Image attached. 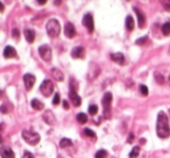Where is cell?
I'll return each mask as SVG.
<instances>
[{
    "mask_svg": "<svg viewBox=\"0 0 170 158\" xmlns=\"http://www.w3.org/2000/svg\"><path fill=\"white\" fill-rule=\"evenodd\" d=\"M83 24L86 27L89 33H92L95 30V21H93V16L91 14H86L83 18Z\"/></svg>",
    "mask_w": 170,
    "mask_h": 158,
    "instance_id": "52a82bcc",
    "label": "cell"
},
{
    "mask_svg": "<svg viewBox=\"0 0 170 158\" xmlns=\"http://www.w3.org/2000/svg\"><path fill=\"white\" fill-rule=\"evenodd\" d=\"M155 79H156V81H157L158 84H164V78H163V76L160 72L155 73Z\"/></svg>",
    "mask_w": 170,
    "mask_h": 158,
    "instance_id": "4316f807",
    "label": "cell"
},
{
    "mask_svg": "<svg viewBox=\"0 0 170 158\" xmlns=\"http://www.w3.org/2000/svg\"><path fill=\"white\" fill-rule=\"evenodd\" d=\"M139 152H140V148L139 146H134L133 150L131 151V154H129V158H137L139 156Z\"/></svg>",
    "mask_w": 170,
    "mask_h": 158,
    "instance_id": "cb8c5ba5",
    "label": "cell"
},
{
    "mask_svg": "<svg viewBox=\"0 0 170 158\" xmlns=\"http://www.w3.org/2000/svg\"><path fill=\"white\" fill-rule=\"evenodd\" d=\"M64 34H65V36L68 38H72V37H75L76 35V28L75 26L71 23V22H68L65 24V27H64Z\"/></svg>",
    "mask_w": 170,
    "mask_h": 158,
    "instance_id": "9c48e42d",
    "label": "cell"
},
{
    "mask_svg": "<svg viewBox=\"0 0 170 158\" xmlns=\"http://www.w3.org/2000/svg\"><path fill=\"white\" fill-rule=\"evenodd\" d=\"M59 145L62 146V148H68V146L72 145V141L69 140V138H63L61 143H59Z\"/></svg>",
    "mask_w": 170,
    "mask_h": 158,
    "instance_id": "603a6c76",
    "label": "cell"
},
{
    "mask_svg": "<svg viewBox=\"0 0 170 158\" xmlns=\"http://www.w3.org/2000/svg\"><path fill=\"white\" fill-rule=\"evenodd\" d=\"M51 73H53V76L55 77V80L57 81L64 80V74H63V72L59 69H55L54 68V69L51 70Z\"/></svg>",
    "mask_w": 170,
    "mask_h": 158,
    "instance_id": "e0dca14e",
    "label": "cell"
},
{
    "mask_svg": "<svg viewBox=\"0 0 170 158\" xmlns=\"http://www.w3.org/2000/svg\"><path fill=\"white\" fill-rule=\"evenodd\" d=\"M156 133L158 137L168 138L170 136V128L168 118L164 112H160L157 115V125H156Z\"/></svg>",
    "mask_w": 170,
    "mask_h": 158,
    "instance_id": "6da1fadb",
    "label": "cell"
},
{
    "mask_svg": "<svg viewBox=\"0 0 170 158\" xmlns=\"http://www.w3.org/2000/svg\"><path fill=\"white\" fill-rule=\"evenodd\" d=\"M140 92H141V94L142 95H148V87L147 86H145V85H141L140 86Z\"/></svg>",
    "mask_w": 170,
    "mask_h": 158,
    "instance_id": "f1b7e54d",
    "label": "cell"
},
{
    "mask_svg": "<svg viewBox=\"0 0 170 158\" xmlns=\"http://www.w3.org/2000/svg\"><path fill=\"white\" fill-rule=\"evenodd\" d=\"M38 3H39L40 5H44V4L47 3V1H46V0H40V1H38Z\"/></svg>",
    "mask_w": 170,
    "mask_h": 158,
    "instance_id": "f35d334b",
    "label": "cell"
},
{
    "mask_svg": "<svg viewBox=\"0 0 170 158\" xmlns=\"http://www.w3.org/2000/svg\"><path fill=\"white\" fill-rule=\"evenodd\" d=\"M83 133H84V135H85V136H87V137L93 138V140L95 138V131H92L91 129H89V128H85V129L83 130Z\"/></svg>",
    "mask_w": 170,
    "mask_h": 158,
    "instance_id": "7402d4cb",
    "label": "cell"
},
{
    "mask_svg": "<svg viewBox=\"0 0 170 158\" xmlns=\"http://www.w3.org/2000/svg\"><path fill=\"white\" fill-rule=\"evenodd\" d=\"M107 157V151L106 150H99L95 154V158H106Z\"/></svg>",
    "mask_w": 170,
    "mask_h": 158,
    "instance_id": "484cf974",
    "label": "cell"
},
{
    "mask_svg": "<svg viewBox=\"0 0 170 158\" xmlns=\"http://www.w3.org/2000/svg\"><path fill=\"white\" fill-rule=\"evenodd\" d=\"M71 57L72 58H84L85 57V50L83 47H76L71 50Z\"/></svg>",
    "mask_w": 170,
    "mask_h": 158,
    "instance_id": "8fae6325",
    "label": "cell"
},
{
    "mask_svg": "<svg viewBox=\"0 0 170 158\" xmlns=\"http://www.w3.org/2000/svg\"><path fill=\"white\" fill-rule=\"evenodd\" d=\"M22 158H34L33 154L32 152H29V151H25V154H23V157Z\"/></svg>",
    "mask_w": 170,
    "mask_h": 158,
    "instance_id": "4dcf8cb0",
    "label": "cell"
},
{
    "mask_svg": "<svg viewBox=\"0 0 170 158\" xmlns=\"http://www.w3.org/2000/svg\"><path fill=\"white\" fill-rule=\"evenodd\" d=\"M22 138L30 145H35L40 142V135L30 129H25L22 131Z\"/></svg>",
    "mask_w": 170,
    "mask_h": 158,
    "instance_id": "3957f363",
    "label": "cell"
},
{
    "mask_svg": "<svg viewBox=\"0 0 170 158\" xmlns=\"http://www.w3.org/2000/svg\"><path fill=\"white\" fill-rule=\"evenodd\" d=\"M25 36H26V40L28 41L29 43H33L34 40H35V32H34L33 29H26Z\"/></svg>",
    "mask_w": 170,
    "mask_h": 158,
    "instance_id": "ac0fdd59",
    "label": "cell"
},
{
    "mask_svg": "<svg viewBox=\"0 0 170 158\" xmlns=\"http://www.w3.org/2000/svg\"><path fill=\"white\" fill-rule=\"evenodd\" d=\"M111 59L114 61L116 63H119V64H124L125 62V57L124 55L121 53H116V54H112L111 55Z\"/></svg>",
    "mask_w": 170,
    "mask_h": 158,
    "instance_id": "2e32d148",
    "label": "cell"
},
{
    "mask_svg": "<svg viewBox=\"0 0 170 158\" xmlns=\"http://www.w3.org/2000/svg\"><path fill=\"white\" fill-rule=\"evenodd\" d=\"M126 28L128 29V30H133L134 29V19L131 15H128L126 18Z\"/></svg>",
    "mask_w": 170,
    "mask_h": 158,
    "instance_id": "ffe728a7",
    "label": "cell"
},
{
    "mask_svg": "<svg viewBox=\"0 0 170 158\" xmlns=\"http://www.w3.org/2000/svg\"><path fill=\"white\" fill-rule=\"evenodd\" d=\"M0 155H1V158H15V155L9 146H1L0 148Z\"/></svg>",
    "mask_w": 170,
    "mask_h": 158,
    "instance_id": "30bf717a",
    "label": "cell"
},
{
    "mask_svg": "<svg viewBox=\"0 0 170 158\" xmlns=\"http://www.w3.org/2000/svg\"><path fill=\"white\" fill-rule=\"evenodd\" d=\"M146 41H147V36L142 37V38H139V40L137 41V44H143Z\"/></svg>",
    "mask_w": 170,
    "mask_h": 158,
    "instance_id": "1f68e13d",
    "label": "cell"
},
{
    "mask_svg": "<svg viewBox=\"0 0 170 158\" xmlns=\"http://www.w3.org/2000/svg\"><path fill=\"white\" fill-rule=\"evenodd\" d=\"M39 54H40L41 58L44 62H50V61H51L53 54H51V49H50L49 45H47V44L41 45V47L39 48Z\"/></svg>",
    "mask_w": 170,
    "mask_h": 158,
    "instance_id": "5b68a950",
    "label": "cell"
},
{
    "mask_svg": "<svg viewBox=\"0 0 170 158\" xmlns=\"http://www.w3.org/2000/svg\"><path fill=\"white\" fill-rule=\"evenodd\" d=\"M63 107H64L65 110H69V104H68V101H66V100H64V101H63Z\"/></svg>",
    "mask_w": 170,
    "mask_h": 158,
    "instance_id": "d590c367",
    "label": "cell"
},
{
    "mask_svg": "<svg viewBox=\"0 0 170 158\" xmlns=\"http://www.w3.org/2000/svg\"><path fill=\"white\" fill-rule=\"evenodd\" d=\"M164 7H166V9L170 11V1H167V3H164Z\"/></svg>",
    "mask_w": 170,
    "mask_h": 158,
    "instance_id": "8d00e7d4",
    "label": "cell"
},
{
    "mask_svg": "<svg viewBox=\"0 0 170 158\" xmlns=\"http://www.w3.org/2000/svg\"><path fill=\"white\" fill-rule=\"evenodd\" d=\"M19 36H20V34H19V30H18L17 28L13 29V37H14V38H19Z\"/></svg>",
    "mask_w": 170,
    "mask_h": 158,
    "instance_id": "d6a6232c",
    "label": "cell"
},
{
    "mask_svg": "<svg viewBox=\"0 0 170 158\" xmlns=\"http://www.w3.org/2000/svg\"><path fill=\"white\" fill-rule=\"evenodd\" d=\"M162 32L164 35H170V23L169 22H167L162 26Z\"/></svg>",
    "mask_w": 170,
    "mask_h": 158,
    "instance_id": "d4e9b609",
    "label": "cell"
},
{
    "mask_svg": "<svg viewBox=\"0 0 170 158\" xmlns=\"http://www.w3.org/2000/svg\"><path fill=\"white\" fill-rule=\"evenodd\" d=\"M32 107L36 110H41L44 108V105H43L40 100H38V99H33V100H32Z\"/></svg>",
    "mask_w": 170,
    "mask_h": 158,
    "instance_id": "d6986e66",
    "label": "cell"
},
{
    "mask_svg": "<svg viewBox=\"0 0 170 158\" xmlns=\"http://www.w3.org/2000/svg\"><path fill=\"white\" fill-rule=\"evenodd\" d=\"M0 112L5 114V113H7V112H8V110H7V107H6V106L3 105L1 107H0Z\"/></svg>",
    "mask_w": 170,
    "mask_h": 158,
    "instance_id": "836d02e7",
    "label": "cell"
},
{
    "mask_svg": "<svg viewBox=\"0 0 170 158\" xmlns=\"http://www.w3.org/2000/svg\"><path fill=\"white\" fill-rule=\"evenodd\" d=\"M69 97H70V99H71L72 105L76 106V107L80 106V104H82V99H80V97L77 94V92H72V91H71L70 94H69Z\"/></svg>",
    "mask_w": 170,
    "mask_h": 158,
    "instance_id": "9a60e30c",
    "label": "cell"
},
{
    "mask_svg": "<svg viewBox=\"0 0 170 158\" xmlns=\"http://www.w3.org/2000/svg\"><path fill=\"white\" fill-rule=\"evenodd\" d=\"M47 33L50 37H57L61 33V24L56 19H50L48 22H47Z\"/></svg>",
    "mask_w": 170,
    "mask_h": 158,
    "instance_id": "7a4b0ae2",
    "label": "cell"
},
{
    "mask_svg": "<svg viewBox=\"0 0 170 158\" xmlns=\"http://www.w3.org/2000/svg\"><path fill=\"white\" fill-rule=\"evenodd\" d=\"M169 80H170V77H169Z\"/></svg>",
    "mask_w": 170,
    "mask_h": 158,
    "instance_id": "b9f144b4",
    "label": "cell"
},
{
    "mask_svg": "<svg viewBox=\"0 0 170 158\" xmlns=\"http://www.w3.org/2000/svg\"><path fill=\"white\" fill-rule=\"evenodd\" d=\"M4 9H5V6L3 3H0V12H4Z\"/></svg>",
    "mask_w": 170,
    "mask_h": 158,
    "instance_id": "74e56055",
    "label": "cell"
},
{
    "mask_svg": "<svg viewBox=\"0 0 170 158\" xmlns=\"http://www.w3.org/2000/svg\"><path fill=\"white\" fill-rule=\"evenodd\" d=\"M4 57L5 58H15L17 57V50L11 45H7L4 50Z\"/></svg>",
    "mask_w": 170,
    "mask_h": 158,
    "instance_id": "7c38bea8",
    "label": "cell"
},
{
    "mask_svg": "<svg viewBox=\"0 0 170 158\" xmlns=\"http://www.w3.org/2000/svg\"><path fill=\"white\" fill-rule=\"evenodd\" d=\"M111 102H112V93L106 92L103 97V106H104L105 116L108 118L110 116V107H111Z\"/></svg>",
    "mask_w": 170,
    "mask_h": 158,
    "instance_id": "8992f818",
    "label": "cell"
},
{
    "mask_svg": "<svg viewBox=\"0 0 170 158\" xmlns=\"http://www.w3.org/2000/svg\"><path fill=\"white\" fill-rule=\"evenodd\" d=\"M134 12L137 13V21H139V26H140V28H143L145 27V24H146V16L145 14L139 9V8L137 7H134Z\"/></svg>",
    "mask_w": 170,
    "mask_h": 158,
    "instance_id": "4fadbf2b",
    "label": "cell"
},
{
    "mask_svg": "<svg viewBox=\"0 0 170 158\" xmlns=\"http://www.w3.org/2000/svg\"><path fill=\"white\" fill-rule=\"evenodd\" d=\"M53 104H54V105H58V104H59V94L58 93H55L54 99H53Z\"/></svg>",
    "mask_w": 170,
    "mask_h": 158,
    "instance_id": "f546056e",
    "label": "cell"
},
{
    "mask_svg": "<svg viewBox=\"0 0 170 158\" xmlns=\"http://www.w3.org/2000/svg\"><path fill=\"white\" fill-rule=\"evenodd\" d=\"M89 113L91 114V115H95V114L98 113V107L95 105H91L89 107Z\"/></svg>",
    "mask_w": 170,
    "mask_h": 158,
    "instance_id": "83f0119b",
    "label": "cell"
},
{
    "mask_svg": "<svg viewBox=\"0 0 170 158\" xmlns=\"http://www.w3.org/2000/svg\"><path fill=\"white\" fill-rule=\"evenodd\" d=\"M169 114H170V110H169Z\"/></svg>",
    "mask_w": 170,
    "mask_h": 158,
    "instance_id": "60d3db41",
    "label": "cell"
},
{
    "mask_svg": "<svg viewBox=\"0 0 170 158\" xmlns=\"http://www.w3.org/2000/svg\"><path fill=\"white\" fill-rule=\"evenodd\" d=\"M77 121H78V123H80V125H84V123H86L87 122V115L85 113H79L77 114Z\"/></svg>",
    "mask_w": 170,
    "mask_h": 158,
    "instance_id": "44dd1931",
    "label": "cell"
},
{
    "mask_svg": "<svg viewBox=\"0 0 170 158\" xmlns=\"http://www.w3.org/2000/svg\"><path fill=\"white\" fill-rule=\"evenodd\" d=\"M40 91H41V93L44 97H50L53 94V92H54V84H53V81L49 80V79H46L41 84V86H40Z\"/></svg>",
    "mask_w": 170,
    "mask_h": 158,
    "instance_id": "277c9868",
    "label": "cell"
},
{
    "mask_svg": "<svg viewBox=\"0 0 170 158\" xmlns=\"http://www.w3.org/2000/svg\"><path fill=\"white\" fill-rule=\"evenodd\" d=\"M35 80H36V79H35L34 74H32V73H26L25 76H23V81H25V86L27 91L33 89L34 84H35Z\"/></svg>",
    "mask_w": 170,
    "mask_h": 158,
    "instance_id": "ba28073f",
    "label": "cell"
},
{
    "mask_svg": "<svg viewBox=\"0 0 170 158\" xmlns=\"http://www.w3.org/2000/svg\"><path fill=\"white\" fill-rule=\"evenodd\" d=\"M3 128H4V125L0 123V136H1V131H3Z\"/></svg>",
    "mask_w": 170,
    "mask_h": 158,
    "instance_id": "ab89813d",
    "label": "cell"
},
{
    "mask_svg": "<svg viewBox=\"0 0 170 158\" xmlns=\"http://www.w3.org/2000/svg\"><path fill=\"white\" fill-rule=\"evenodd\" d=\"M133 140H134V135H133V134H129V137H128V140H127V142H128V143H132Z\"/></svg>",
    "mask_w": 170,
    "mask_h": 158,
    "instance_id": "e575fe53",
    "label": "cell"
},
{
    "mask_svg": "<svg viewBox=\"0 0 170 158\" xmlns=\"http://www.w3.org/2000/svg\"><path fill=\"white\" fill-rule=\"evenodd\" d=\"M43 120H44L48 125H50V126L55 125V115H54V113H53L51 110H47L46 113L43 114Z\"/></svg>",
    "mask_w": 170,
    "mask_h": 158,
    "instance_id": "5bb4252c",
    "label": "cell"
}]
</instances>
